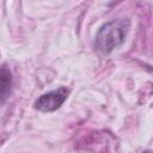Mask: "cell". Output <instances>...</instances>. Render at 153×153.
<instances>
[{"label":"cell","instance_id":"cell-2","mask_svg":"<svg viewBox=\"0 0 153 153\" xmlns=\"http://www.w3.org/2000/svg\"><path fill=\"white\" fill-rule=\"evenodd\" d=\"M69 91L66 87H60L39 96L35 102V109L42 112H51L57 110L67 99Z\"/></svg>","mask_w":153,"mask_h":153},{"label":"cell","instance_id":"cell-1","mask_svg":"<svg viewBox=\"0 0 153 153\" xmlns=\"http://www.w3.org/2000/svg\"><path fill=\"white\" fill-rule=\"evenodd\" d=\"M129 27L130 22L126 18L114 19L103 24L96 35V49L104 55L110 54L114 49L123 44Z\"/></svg>","mask_w":153,"mask_h":153},{"label":"cell","instance_id":"cell-4","mask_svg":"<svg viewBox=\"0 0 153 153\" xmlns=\"http://www.w3.org/2000/svg\"><path fill=\"white\" fill-rule=\"evenodd\" d=\"M142 153H153L152 151H145V152H142Z\"/></svg>","mask_w":153,"mask_h":153},{"label":"cell","instance_id":"cell-3","mask_svg":"<svg viewBox=\"0 0 153 153\" xmlns=\"http://www.w3.org/2000/svg\"><path fill=\"white\" fill-rule=\"evenodd\" d=\"M11 85H12V76L10 69L6 67V65H2L1 73H0V97L1 103L6 100L11 92Z\"/></svg>","mask_w":153,"mask_h":153}]
</instances>
